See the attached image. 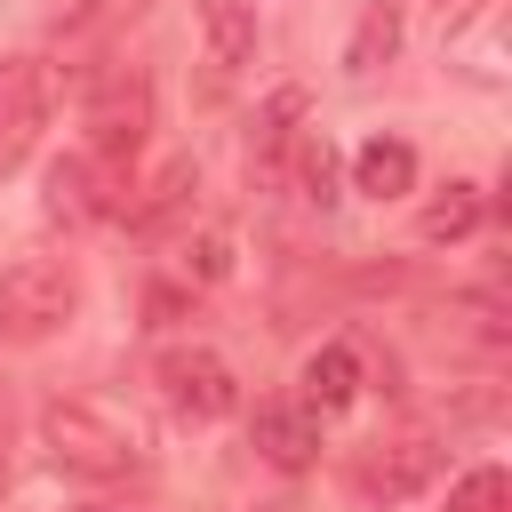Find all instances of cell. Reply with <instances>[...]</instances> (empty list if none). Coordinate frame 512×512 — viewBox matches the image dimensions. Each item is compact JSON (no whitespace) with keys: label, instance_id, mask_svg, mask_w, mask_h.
I'll list each match as a JSON object with an SVG mask.
<instances>
[{"label":"cell","instance_id":"obj_13","mask_svg":"<svg viewBox=\"0 0 512 512\" xmlns=\"http://www.w3.org/2000/svg\"><path fill=\"white\" fill-rule=\"evenodd\" d=\"M480 216H488V192H480V184H464V176H448V184L424 200L416 232L440 248V240H472V232H480Z\"/></svg>","mask_w":512,"mask_h":512},{"label":"cell","instance_id":"obj_10","mask_svg":"<svg viewBox=\"0 0 512 512\" xmlns=\"http://www.w3.org/2000/svg\"><path fill=\"white\" fill-rule=\"evenodd\" d=\"M352 392H360V352H352V344H320V352H304V368H296V400H312V408L328 416V408H352Z\"/></svg>","mask_w":512,"mask_h":512},{"label":"cell","instance_id":"obj_1","mask_svg":"<svg viewBox=\"0 0 512 512\" xmlns=\"http://www.w3.org/2000/svg\"><path fill=\"white\" fill-rule=\"evenodd\" d=\"M40 448L72 480H128V472H144L136 424H120V416H104L88 400H48L40 408Z\"/></svg>","mask_w":512,"mask_h":512},{"label":"cell","instance_id":"obj_5","mask_svg":"<svg viewBox=\"0 0 512 512\" xmlns=\"http://www.w3.org/2000/svg\"><path fill=\"white\" fill-rule=\"evenodd\" d=\"M152 376H160V400H168L176 416H192V424H216V416L240 408V376H232V360L208 352V344H168Z\"/></svg>","mask_w":512,"mask_h":512},{"label":"cell","instance_id":"obj_6","mask_svg":"<svg viewBox=\"0 0 512 512\" xmlns=\"http://www.w3.org/2000/svg\"><path fill=\"white\" fill-rule=\"evenodd\" d=\"M248 440H256V456H264L272 472H312V464H320V408H312V400H296V392L256 400Z\"/></svg>","mask_w":512,"mask_h":512},{"label":"cell","instance_id":"obj_15","mask_svg":"<svg viewBox=\"0 0 512 512\" xmlns=\"http://www.w3.org/2000/svg\"><path fill=\"white\" fill-rule=\"evenodd\" d=\"M280 192H296V200H312V208H328V200H336V144H328L320 128H304V136H296Z\"/></svg>","mask_w":512,"mask_h":512},{"label":"cell","instance_id":"obj_4","mask_svg":"<svg viewBox=\"0 0 512 512\" xmlns=\"http://www.w3.org/2000/svg\"><path fill=\"white\" fill-rule=\"evenodd\" d=\"M48 112H56V72H48V56H0V176H16V168L32 160Z\"/></svg>","mask_w":512,"mask_h":512},{"label":"cell","instance_id":"obj_12","mask_svg":"<svg viewBox=\"0 0 512 512\" xmlns=\"http://www.w3.org/2000/svg\"><path fill=\"white\" fill-rule=\"evenodd\" d=\"M88 216H104V168L72 152L48 168V224H88Z\"/></svg>","mask_w":512,"mask_h":512},{"label":"cell","instance_id":"obj_18","mask_svg":"<svg viewBox=\"0 0 512 512\" xmlns=\"http://www.w3.org/2000/svg\"><path fill=\"white\" fill-rule=\"evenodd\" d=\"M184 184H192V160H176V168H160V184H152V200H144V208H136L128 224H136V232H152L160 216H176V200H184Z\"/></svg>","mask_w":512,"mask_h":512},{"label":"cell","instance_id":"obj_11","mask_svg":"<svg viewBox=\"0 0 512 512\" xmlns=\"http://www.w3.org/2000/svg\"><path fill=\"white\" fill-rule=\"evenodd\" d=\"M352 192H368V200L416 192V152H408L400 136H368V144L352 152Z\"/></svg>","mask_w":512,"mask_h":512},{"label":"cell","instance_id":"obj_2","mask_svg":"<svg viewBox=\"0 0 512 512\" xmlns=\"http://www.w3.org/2000/svg\"><path fill=\"white\" fill-rule=\"evenodd\" d=\"M72 312H80V272H72L64 256H16V264L0 272V336L40 344V336H56Z\"/></svg>","mask_w":512,"mask_h":512},{"label":"cell","instance_id":"obj_8","mask_svg":"<svg viewBox=\"0 0 512 512\" xmlns=\"http://www.w3.org/2000/svg\"><path fill=\"white\" fill-rule=\"evenodd\" d=\"M304 112H312V96H304L296 80H288V88H272V96L256 104V120H248V184L280 192L288 152H296V136H304Z\"/></svg>","mask_w":512,"mask_h":512},{"label":"cell","instance_id":"obj_19","mask_svg":"<svg viewBox=\"0 0 512 512\" xmlns=\"http://www.w3.org/2000/svg\"><path fill=\"white\" fill-rule=\"evenodd\" d=\"M472 8H480V0H440V40H448V32H464V16H472Z\"/></svg>","mask_w":512,"mask_h":512},{"label":"cell","instance_id":"obj_14","mask_svg":"<svg viewBox=\"0 0 512 512\" xmlns=\"http://www.w3.org/2000/svg\"><path fill=\"white\" fill-rule=\"evenodd\" d=\"M392 48H400V8H392V0H360V24H352V40H344V72L368 80L376 64H392Z\"/></svg>","mask_w":512,"mask_h":512},{"label":"cell","instance_id":"obj_3","mask_svg":"<svg viewBox=\"0 0 512 512\" xmlns=\"http://www.w3.org/2000/svg\"><path fill=\"white\" fill-rule=\"evenodd\" d=\"M80 128H88V160L96 168H120L144 152V128H152V96H144V72H104L80 104Z\"/></svg>","mask_w":512,"mask_h":512},{"label":"cell","instance_id":"obj_7","mask_svg":"<svg viewBox=\"0 0 512 512\" xmlns=\"http://www.w3.org/2000/svg\"><path fill=\"white\" fill-rule=\"evenodd\" d=\"M192 16H200V64H208V104L240 80V64L256 56V0H192Z\"/></svg>","mask_w":512,"mask_h":512},{"label":"cell","instance_id":"obj_16","mask_svg":"<svg viewBox=\"0 0 512 512\" xmlns=\"http://www.w3.org/2000/svg\"><path fill=\"white\" fill-rule=\"evenodd\" d=\"M176 272H184L192 288H216V280H232V232H216V224L184 232V240H176Z\"/></svg>","mask_w":512,"mask_h":512},{"label":"cell","instance_id":"obj_17","mask_svg":"<svg viewBox=\"0 0 512 512\" xmlns=\"http://www.w3.org/2000/svg\"><path fill=\"white\" fill-rule=\"evenodd\" d=\"M448 512H512V480H504V464H472V472L448 488Z\"/></svg>","mask_w":512,"mask_h":512},{"label":"cell","instance_id":"obj_9","mask_svg":"<svg viewBox=\"0 0 512 512\" xmlns=\"http://www.w3.org/2000/svg\"><path fill=\"white\" fill-rule=\"evenodd\" d=\"M432 480H440V440H424V432L384 440V448L360 464V488H368V496H384V504H408V496H424Z\"/></svg>","mask_w":512,"mask_h":512}]
</instances>
